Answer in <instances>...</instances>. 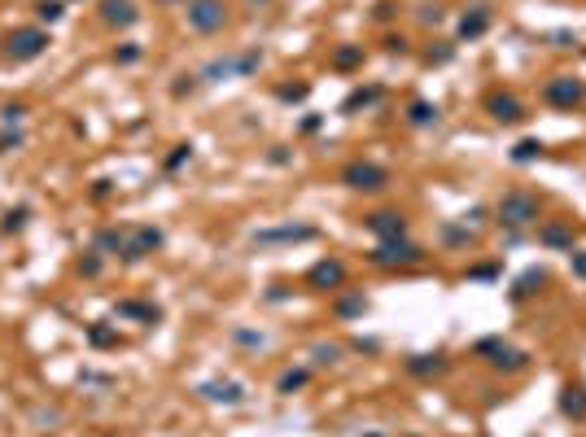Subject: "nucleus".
<instances>
[{"mask_svg": "<svg viewBox=\"0 0 586 437\" xmlns=\"http://www.w3.org/2000/svg\"><path fill=\"white\" fill-rule=\"evenodd\" d=\"M337 354H341V346H315V363L324 367V363H337Z\"/></svg>", "mask_w": 586, "mask_h": 437, "instance_id": "obj_25", "label": "nucleus"}, {"mask_svg": "<svg viewBox=\"0 0 586 437\" xmlns=\"http://www.w3.org/2000/svg\"><path fill=\"white\" fill-rule=\"evenodd\" d=\"M250 5H267V0H250Z\"/></svg>", "mask_w": 586, "mask_h": 437, "instance_id": "obj_34", "label": "nucleus"}, {"mask_svg": "<svg viewBox=\"0 0 586 437\" xmlns=\"http://www.w3.org/2000/svg\"><path fill=\"white\" fill-rule=\"evenodd\" d=\"M486 109H490L495 123H520V118H525V105H520L512 92H495L490 101H486Z\"/></svg>", "mask_w": 586, "mask_h": 437, "instance_id": "obj_8", "label": "nucleus"}, {"mask_svg": "<svg viewBox=\"0 0 586 437\" xmlns=\"http://www.w3.org/2000/svg\"><path fill=\"white\" fill-rule=\"evenodd\" d=\"M188 153H193V149H188V144H180V149H175V153H171V158H167V167H171V171H175V167H180V162H184V158H188Z\"/></svg>", "mask_w": 586, "mask_h": 437, "instance_id": "obj_31", "label": "nucleus"}, {"mask_svg": "<svg viewBox=\"0 0 586 437\" xmlns=\"http://www.w3.org/2000/svg\"><path fill=\"white\" fill-rule=\"evenodd\" d=\"M136 57H140V48H136V44H127L123 53H119V61H136Z\"/></svg>", "mask_w": 586, "mask_h": 437, "instance_id": "obj_33", "label": "nucleus"}, {"mask_svg": "<svg viewBox=\"0 0 586 437\" xmlns=\"http://www.w3.org/2000/svg\"><path fill=\"white\" fill-rule=\"evenodd\" d=\"M377 267H412V263H420L425 258V250L420 245H412V240H403V236H394V240H381L377 250L368 254Z\"/></svg>", "mask_w": 586, "mask_h": 437, "instance_id": "obj_2", "label": "nucleus"}, {"mask_svg": "<svg viewBox=\"0 0 586 437\" xmlns=\"http://www.w3.org/2000/svg\"><path fill=\"white\" fill-rule=\"evenodd\" d=\"M363 306H368V302H363V293H350V298H341V302H337V315H341V319L363 315Z\"/></svg>", "mask_w": 586, "mask_h": 437, "instance_id": "obj_19", "label": "nucleus"}, {"mask_svg": "<svg viewBox=\"0 0 586 437\" xmlns=\"http://www.w3.org/2000/svg\"><path fill=\"white\" fill-rule=\"evenodd\" d=\"M254 240H258V245H271V240H315V228H311V223H285V228L258 232Z\"/></svg>", "mask_w": 586, "mask_h": 437, "instance_id": "obj_10", "label": "nucleus"}, {"mask_svg": "<svg viewBox=\"0 0 586 437\" xmlns=\"http://www.w3.org/2000/svg\"><path fill=\"white\" fill-rule=\"evenodd\" d=\"M5 44H9V53L18 57V61H31V57H40L44 48H48V36H44L40 26H18Z\"/></svg>", "mask_w": 586, "mask_h": 437, "instance_id": "obj_5", "label": "nucleus"}, {"mask_svg": "<svg viewBox=\"0 0 586 437\" xmlns=\"http://www.w3.org/2000/svg\"><path fill=\"white\" fill-rule=\"evenodd\" d=\"M22 114H27V109H22V105H5V114H0V118H5V123H18Z\"/></svg>", "mask_w": 586, "mask_h": 437, "instance_id": "obj_32", "label": "nucleus"}, {"mask_svg": "<svg viewBox=\"0 0 586 437\" xmlns=\"http://www.w3.org/2000/svg\"><path fill=\"white\" fill-rule=\"evenodd\" d=\"M88 342H92V346H110V342H114V332H110V328H92V332H88Z\"/></svg>", "mask_w": 586, "mask_h": 437, "instance_id": "obj_29", "label": "nucleus"}, {"mask_svg": "<svg viewBox=\"0 0 586 437\" xmlns=\"http://www.w3.org/2000/svg\"><path fill=\"white\" fill-rule=\"evenodd\" d=\"M560 411H564V415H573V420H586V390H582V385H564V394H560Z\"/></svg>", "mask_w": 586, "mask_h": 437, "instance_id": "obj_15", "label": "nucleus"}, {"mask_svg": "<svg viewBox=\"0 0 586 437\" xmlns=\"http://www.w3.org/2000/svg\"><path fill=\"white\" fill-rule=\"evenodd\" d=\"M543 245H551V250H569L573 254V228L569 223H560V219H551V223H543Z\"/></svg>", "mask_w": 586, "mask_h": 437, "instance_id": "obj_12", "label": "nucleus"}, {"mask_svg": "<svg viewBox=\"0 0 586 437\" xmlns=\"http://www.w3.org/2000/svg\"><path fill=\"white\" fill-rule=\"evenodd\" d=\"M381 96V88H359V92H350V101H346V109H354V105H372Z\"/></svg>", "mask_w": 586, "mask_h": 437, "instance_id": "obj_23", "label": "nucleus"}, {"mask_svg": "<svg viewBox=\"0 0 586 437\" xmlns=\"http://www.w3.org/2000/svg\"><path fill=\"white\" fill-rule=\"evenodd\" d=\"M407 123H412V127H429V123H437V105H429V101H412V109H407Z\"/></svg>", "mask_w": 586, "mask_h": 437, "instance_id": "obj_17", "label": "nucleus"}, {"mask_svg": "<svg viewBox=\"0 0 586 437\" xmlns=\"http://www.w3.org/2000/svg\"><path fill=\"white\" fill-rule=\"evenodd\" d=\"M341 280H346V267H341L337 258H324V263L311 267V284H320V289H337Z\"/></svg>", "mask_w": 586, "mask_h": 437, "instance_id": "obj_11", "label": "nucleus"}, {"mask_svg": "<svg viewBox=\"0 0 586 437\" xmlns=\"http://www.w3.org/2000/svg\"><path fill=\"white\" fill-rule=\"evenodd\" d=\"M105 22H110V26H132V22H136L132 0H105Z\"/></svg>", "mask_w": 586, "mask_h": 437, "instance_id": "obj_16", "label": "nucleus"}, {"mask_svg": "<svg viewBox=\"0 0 586 437\" xmlns=\"http://www.w3.org/2000/svg\"><path fill=\"white\" fill-rule=\"evenodd\" d=\"M407 367H412V371H442V359H437V354H433V359H429V354H416Z\"/></svg>", "mask_w": 586, "mask_h": 437, "instance_id": "obj_24", "label": "nucleus"}, {"mask_svg": "<svg viewBox=\"0 0 586 437\" xmlns=\"http://www.w3.org/2000/svg\"><path fill=\"white\" fill-rule=\"evenodd\" d=\"M202 394L210 398V402H227V407H236L241 398V385H232V381H210V385H202Z\"/></svg>", "mask_w": 586, "mask_h": 437, "instance_id": "obj_13", "label": "nucleus"}, {"mask_svg": "<svg viewBox=\"0 0 586 437\" xmlns=\"http://www.w3.org/2000/svg\"><path fill=\"white\" fill-rule=\"evenodd\" d=\"M368 228L381 240H394V236H407V219L398 210H377V215H368Z\"/></svg>", "mask_w": 586, "mask_h": 437, "instance_id": "obj_9", "label": "nucleus"}, {"mask_svg": "<svg viewBox=\"0 0 586 437\" xmlns=\"http://www.w3.org/2000/svg\"><path fill=\"white\" fill-rule=\"evenodd\" d=\"M543 96H547L551 105H578V101H586V88L578 84V79H569V75H556L543 88Z\"/></svg>", "mask_w": 586, "mask_h": 437, "instance_id": "obj_7", "label": "nucleus"}, {"mask_svg": "<svg viewBox=\"0 0 586 437\" xmlns=\"http://www.w3.org/2000/svg\"><path fill=\"white\" fill-rule=\"evenodd\" d=\"M477 354H490V363L503 367V371H520V367L529 363L525 350H512V346H503V342H477Z\"/></svg>", "mask_w": 586, "mask_h": 437, "instance_id": "obj_6", "label": "nucleus"}, {"mask_svg": "<svg viewBox=\"0 0 586 437\" xmlns=\"http://www.w3.org/2000/svg\"><path fill=\"white\" fill-rule=\"evenodd\" d=\"M359 57H363V48H341V53H337V66H354Z\"/></svg>", "mask_w": 586, "mask_h": 437, "instance_id": "obj_28", "label": "nucleus"}, {"mask_svg": "<svg viewBox=\"0 0 586 437\" xmlns=\"http://www.w3.org/2000/svg\"><path fill=\"white\" fill-rule=\"evenodd\" d=\"M569 267H573V276L586 280V250H573V254H569Z\"/></svg>", "mask_w": 586, "mask_h": 437, "instance_id": "obj_27", "label": "nucleus"}, {"mask_svg": "<svg viewBox=\"0 0 586 437\" xmlns=\"http://www.w3.org/2000/svg\"><path fill=\"white\" fill-rule=\"evenodd\" d=\"M302 385H306V371H285L276 390H280V394H293V390H302Z\"/></svg>", "mask_w": 586, "mask_h": 437, "instance_id": "obj_22", "label": "nucleus"}, {"mask_svg": "<svg viewBox=\"0 0 586 437\" xmlns=\"http://www.w3.org/2000/svg\"><path fill=\"white\" fill-rule=\"evenodd\" d=\"M119 315H136V319H158V306H140V302H123Z\"/></svg>", "mask_w": 586, "mask_h": 437, "instance_id": "obj_21", "label": "nucleus"}, {"mask_svg": "<svg viewBox=\"0 0 586 437\" xmlns=\"http://www.w3.org/2000/svg\"><path fill=\"white\" fill-rule=\"evenodd\" d=\"M188 26L202 31V36H215V31H223L227 22V5L223 0H188Z\"/></svg>", "mask_w": 586, "mask_h": 437, "instance_id": "obj_3", "label": "nucleus"}, {"mask_svg": "<svg viewBox=\"0 0 586 437\" xmlns=\"http://www.w3.org/2000/svg\"><path fill=\"white\" fill-rule=\"evenodd\" d=\"M341 184L346 188H359V192H377L389 184V171L377 167V162H350L346 171H341Z\"/></svg>", "mask_w": 586, "mask_h": 437, "instance_id": "obj_4", "label": "nucleus"}, {"mask_svg": "<svg viewBox=\"0 0 586 437\" xmlns=\"http://www.w3.org/2000/svg\"><path fill=\"white\" fill-rule=\"evenodd\" d=\"M534 158H543V144L539 140H520L516 149H512V162H534Z\"/></svg>", "mask_w": 586, "mask_h": 437, "instance_id": "obj_20", "label": "nucleus"}, {"mask_svg": "<svg viewBox=\"0 0 586 437\" xmlns=\"http://www.w3.org/2000/svg\"><path fill=\"white\" fill-rule=\"evenodd\" d=\"M61 18V5H57V0H44V5H40V22H57Z\"/></svg>", "mask_w": 586, "mask_h": 437, "instance_id": "obj_26", "label": "nucleus"}, {"mask_svg": "<svg viewBox=\"0 0 586 437\" xmlns=\"http://www.w3.org/2000/svg\"><path fill=\"white\" fill-rule=\"evenodd\" d=\"M539 197L534 192H503V201H499V223H508V228H529V223H539Z\"/></svg>", "mask_w": 586, "mask_h": 437, "instance_id": "obj_1", "label": "nucleus"}, {"mask_svg": "<svg viewBox=\"0 0 586 437\" xmlns=\"http://www.w3.org/2000/svg\"><path fill=\"white\" fill-rule=\"evenodd\" d=\"M486 26H490V9L477 5L473 13H464V18H460V40H477Z\"/></svg>", "mask_w": 586, "mask_h": 437, "instance_id": "obj_14", "label": "nucleus"}, {"mask_svg": "<svg viewBox=\"0 0 586 437\" xmlns=\"http://www.w3.org/2000/svg\"><path fill=\"white\" fill-rule=\"evenodd\" d=\"M306 96V84H293V88H280V101H302Z\"/></svg>", "mask_w": 586, "mask_h": 437, "instance_id": "obj_30", "label": "nucleus"}, {"mask_svg": "<svg viewBox=\"0 0 586 437\" xmlns=\"http://www.w3.org/2000/svg\"><path fill=\"white\" fill-rule=\"evenodd\" d=\"M547 276H543V267H529L525 276L516 280V289H512V298H525V293H534V284H543Z\"/></svg>", "mask_w": 586, "mask_h": 437, "instance_id": "obj_18", "label": "nucleus"}]
</instances>
